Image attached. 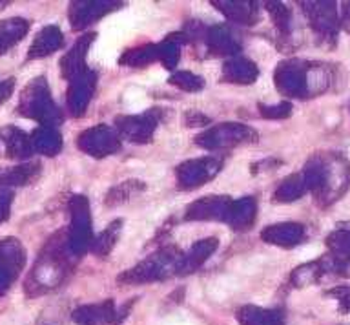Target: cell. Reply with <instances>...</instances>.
I'll use <instances>...</instances> for the list:
<instances>
[{
  "label": "cell",
  "instance_id": "cell-28",
  "mask_svg": "<svg viewBox=\"0 0 350 325\" xmlns=\"http://www.w3.org/2000/svg\"><path fill=\"white\" fill-rule=\"evenodd\" d=\"M38 174V165H22L0 176L2 185H26Z\"/></svg>",
  "mask_w": 350,
  "mask_h": 325
},
{
  "label": "cell",
  "instance_id": "cell-24",
  "mask_svg": "<svg viewBox=\"0 0 350 325\" xmlns=\"http://www.w3.org/2000/svg\"><path fill=\"white\" fill-rule=\"evenodd\" d=\"M159 61V44H144L133 50H128L124 55L120 57V64L124 66L142 68Z\"/></svg>",
  "mask_w": 350,
  "mask_h": 325
},
{
  "label": "cell",
  "instance_id": "cell-31",
  "mask_svg": "<svg viewBox=\"0 0 350 325\" xmlns=\"http://www.w3.org/2000/svg\"><path fill=\"white\" fill-rule=\"evenodd\" d=\"M301 194L299 190V181L297 177H288L281 183V187L275 190V201H290V199H295Z\"/></svg>",
  "mask_w": 350,
  "mask_h": 325
},
{
  "label": "cell",
  "instance_id": "cell-27",
  "mask_svg": "<svg viewBox=\"0 0 350 325\" xmlns=\"http://www.w3.org/2000/svg\"><path fill=\"white\" fill-rule=\"evenodd\" d=\"M120 225H122V221L117 220L113 223H109L108 229L97 237V239H93L92 250L97 256H106V254L111 252V248L115 247V243L119 239V232H120Z\"/></svg>",
  "mask_w": 350,
  "mask_h": 325
},
{
  "label": "cell",
  "instance_id": "cell-25",
  "mask_svg": "<svg viewBox=\"0 0 350 325\" xmlns=\"http://www.w3.org/2000/svg\"><path fill=\"white\" fill-rule=\"evenodd\" d=\"M241 325H283L275 313L259 307H243L237 314Z\"/></svg>",
  "mask_w": 350,
  "mask_h": 325
},
{
  "label": "cell",
  "instance_id": "cell-2",
  "mask_svg": "<svg viewBox=\"0 0 350 325\" xmlns=\"http://www.w3.org/2000/svg\"><path fill=\"white\" fill-rule=\"evenodd\" d=\"M183 254L174 247H164L159 252L148 256L133 269L119 276L120 283H152L168 278L170 274H179Z\"/></svg>",
  "mask_w": 350,
  "mask_h": 325
},
{
  "label": "cell",
  "instance_id": "cell-32",
  "mask_svg": "<svg viewBox=\"0 0 350 325\" xmlns=\"http://www.w3.org/2000/svg\"><path fill=\"white\" fill-rule=\"evenodd\" d=\"M259 110H261V116L267 117V119H283L290 114V105H286V103L275 106L259 105Z\"/></svg>",
  "mask_w": 350,
  "mask_h": 325
},
{
  "label": "cell",
  "instance_id": "cell-10",
  "mask_svg": "<svg viewBox=\"0 0 350 325\" xmlns=\"http://www.w3.org/2000/svg\"><path fill=\"white\" fill-rule=\"evenodd\" d=\"M119 6V2L111 0H82V2H71L70 6V23L73 29H84L90 24L97 23L98 18L113 12Z\"/></svg>",
  "mask_w": 350,
  "mask_h": 325
},
{
  "label": "cell",
  "instance_id": "cell-35",
  "mask_svg": "<svg viewBox=\"0 0 350 325\" xmlns=\"http://www.w3.org/2000/svg\"><path fill=\"white\" fill-rule=\"evenodd\" d=\"M13 86H15V81H13V79H8L4 83H0V105H2L5 99H10L11 92H13Z\"/></svg>",
  "mask_w": 350,
  "mask_h": 325
},
{
  "label": "cell",
  "instance_id": "cell-20",
  "mask_svg": "<svg viewBox=\"0 0 350 325\" xmlns=\"http://www.w3.org/2000/svg\"><path fill=\"white\" fill-rule=\"evenodd\" d=\"M256 212L257 205L254 198L235 199V201H232V207H230L226 223L235 231H246V229H250L254 220H256Z\"/></svg>",
  "mask_w": 350,
  "mask_h": 325
},
{
  "label": "cell",
  "instance_id": "cell-9",
  "mask_svg": "<svg viewBox=\"0 0 350 325\" xmlns=\"http://www.w3.org/2000/svg\"><path fill=\"white\" fill-rule=\"evenodd\" d=\"M232 201L228 196H206L193 201L186 210L188 221H224L228 220Z\"/></svg>",
  "mask_w": 350,
  "mask_h": 325
},
{
  "label": "cell",
  "instance_id": "cell-1",
  "mask_svg": "<svg viewBox=\"0 0 350 325\" xmlns=\"http://www.w3.org/2000/svg\"><path fill=\"white\" fill-rule=\"evenodd\" d=\"M70 256H73V252L68 247V237L57 234L53 239H49L31 276L27 278V289L35 287L37 289L35 294H37V292H46L59 285L71 267Z\"/></svg>",
  "mask_w": 350,
  "mask_h": 325
},
{
  "label": "cell",
  "instance_id": "cell-8",
  "mask_svg": "<svg viewBox=\"0 0 350 325\" xmlns=\"http://www.w3.org/2000/svg\"><path fill=\"white\" fill-rule=\"evenodd\" d=\"M159 125V110H150L139 116H122L115 119V130L120 138L131 143H150Z\"/></svg>",
  "mask_w": 350,
  "mask_h": 325
},
{
  "label": "cell",
  "instance_id": "cell-18",
  "mask_svg": "<svg viewBox=\"0 0 350 325\" xmlns=\"http://www.w3.org/2000/svg\"><path fill=\"white\" fill-rule=\"evenodd\" d=\"M259 75L256 62L245 57H232L230 61L224 62L223 79L228 83L235 84H252Z\"/></svg>",
  "mask_w": 350,
  "mask_h": 325
},
{
  "label": "cell",
  "instance_id": "cell-7",
  "mask_svg": "<svg viewBox=\"0 0 350 325\" xmlns=\"http://www.w3.org/2000/svg\"><path fill=\"white\" fill-rule=\"evenodd\" d=\"M79 148L93 157H106V155L117 154L120 150V135L115 128L108 125H97L84 130L79 135Z\"/></svg>",
  "mask_w": 350,
  "mask_h": 325
},
{
  "label": "cell",
  "instance_id": "cell-11",
  "mask_svg": "<svg viewBox=\"0 0 350 325\" xmlns=\"http://www.w3.org/2000/svg\"><path fill=\"white\" fill-rule=\"evenodd\" d=\"M119 311L115 307L111 300L103 303H92V305H82L75 309L71 318L77 325H119Z\"/></svg>",
  "mask_w": 350,
  "mask_h": 325
},
{
  "label": "cell",
  "instance_id": "cell-34",
  "mask_svg": "<svg viewBox=\"0 0 350 325\" xmlns=\"http://www.w3.org/2000/svg\"><path fill=\"white\" fill-rule=\"evenodd\" d=\"M10 203H11V192L0 190V221H4L10 216Z\"/></svg>",
  "mask_w": 350,
  "mask_h": 325
},
{
  "label": "cell",
  "instance_id": "cell-17",
  "mask_svg": "<svg viewBox=\"0 0 350 325\" xmlns=\"http://www.w3.org/2000/svg\"><path fill=\"white\" fill-rule=\"evenodd\" d=\"M62 44H64V37H62L60 28H57V26H46V28L38 31V35L33 40L29 53H27V59H42V57L51 55Z\"/></svg>",
  "mask_w": 350,
  "mask_h": 325
},
{
  "label": "cell",
  "instance_id": "cell-15",
  "mask_svg": "<svg viewBox=\"0 0 350 325\" xmlns=\"http://www.w3.org/2000/svg\"><path fill=\"white\" fill-rule=\"evenodd\" d=\"M204 39H206L208 50L213 51L215 55H237L241 51V44L228 29V26L208 28Z\"/></svg>",
  "mask_w": 350,
  "mask_h": 325
},
{
  "label": "cell",
  "instance_id": "cell-6",
  "mask_svg": "<svg viewBox=\"0 0 350 325\" xmlns=\"http://www.w3.org/2000/svg\"><path fill=\"white\" fill-rule=\"evenodd\" d=\"M221 166H223V159L217 157V155H208V157L185 161L175 170V174H177V183L185 190H193V188L202 187L204 183L217 176Z\"/></svg>",
  "mask_w": 350,
  "mask_h": 325
},
{
  "label": "cell",
  "instance_id": "cell-23",
  "mask_svg": "<svg viewBox=\"0 0 350 325\" xmlns=\"http://www.w3.org/2000/svg\"><path fill=\"white\" fill-rule=\"evenodd\" d=\"M33 150H37L44 155L59 154L62 148V138L53 127H40L31 135Z\"/></svg>",
  "mask_w": 350,
  "mask_h": 325
},
{
  "label": "cell",
  "instance_id": "cell-5",
  "mask_svg": "<svg viewBox=\"0 0 350 325\" xmlns=\"http://www.w3.org/2000/svg\"><path fill=\"white\" fill-rule=\"evenodd\" d=\"M70 212L71 226L68 232V247L75 256H79L93 245L90 201L84 196H73L70 199Z\"/></svg>",
  "mask_w": 350,
  "mask_h": 325
},
{
  "label": "cell",
  "instance_id": "cell-4",
  "mask_svg": "<svg viewBox=\"0 0 350 325\" xmlns=\"http://www.w3.org/2000/svg\"><path fill=\"white\" fill-rule=\"evenodd\" d=\"M254 141H257L256 130L241 122H223L217 127L208 128L206 132H202L197 138V144L206 150L232 148Z\"/></svg>",
  "mask_w": 350,
  "mask_h": 325
},
{
  "label": "cell",
  "instance_id": "cell-30",
  "mask_svg": "<svg viewBox=\"0 0 350 325\" xmlns=\"http://www.w3.org/2000/svg\"><path fill=\"white\" fill-rule=\"evenodd\" d=\"M265 6H267V12L272 15L275 26H278L281 31H286V29H288V23H290L288 10H286L283 4H278V2H267Z\"/></svg>",
  "mask_w": 350,
  "mask_h": 325
},
{
  "label": "cell",
  "instance_id": "cell-33",
  "mask_svg": "<svg viewBox=\"0 0 350 325\" xmlns=\"http://www.w3.org/2000/svg\"><path fill=\"white\" fill-rule=\"evenodd\" d=\"M16 274L18 272H15V270L8 269V267H0V294L10 287V283L15 280Z\"/></svg>",
  "mask_w": 350,
  "mask_h": 325
},
{
  "label": "cell",
  "instance_id": "cell-12",
  "mask_svg": "<svg viewBox=\"0 0 350 325\" xmlns=\"http://www.w3.org/2000/svg\"><path fill=\"white\" fill-rule=\"evenodd\" d=\"M95 86H97V75L90 70L71 81V86L68 90V106L73 116L81 117L86 112L93 92H95Z\"/></svg>",
  "mask_w": 350,
  "mask_h": 325
},
{
  "label": "cell",
  "instance_id": "cell-19",
  "mask_svg": "<svg viewBox=\"0 0 350 325\" xmlns=\"http://www.w3.org/2000/svg\"><path fill=\"white\" fill-rule=\"evenodd\" d=\"M303 236V229L297 223H279V225H270L261 232L262 242L270 245H279V247H292L299 242Z\"/></svg>",
  "mask_w": 350,
  "mask_h": 325
},
{
  "label": "cell",
  "instance_id": "cell-14",
  "mask_svg": "<svg viewBox=\"0 0 350 325\" xmlns=\"http://www.w3.org/2000/svg\"><path fill=\"white\" fill-rule=\"evenodd\" d=\"M213 6H217V10L223 13L224 17L228 18L230 23L237 24H252L257 23V17H259V8H257L256 2H248V0H215Z\"/></svg>",
  "mask_w": 350,
  "mask_h": 325
},
{
  "label": "cell",
  "instance_id": "cell-22",
  "mask_svg": "<svg viewBox=\"0 0 350 325\" xmlns=\"http://www.w3.org/2000/svg\"><path fill=\"white\" fill-rule=\"evenodd\" d=\"M27 29H29V23L24 18L0 21V53H5L11 46L24 39Z\"/></svg>",
  "mask_w": 350,
  "mask_h": 325
},
{
  "label": "cell",
  "instance_id": "cell-3",
  "mask_svg": "<svg viewBox=\"0 0 350 325\" xmlns=\"http://www.w3.org/2000/svg\"><path fill=\"white\" fill-rule=\"evenodd\" d=\"M18 112L22 116L37 119L42 127H55L62 121V114L49 95L46 79L38 77L31 84H27L21 97Z\"/></svg>",
  "mask_w": 350,
  "mask_h": 325
},
{
  "label": "cell",
  "instance_id": "cell-26",
  "mask_svg": "<svg viewBox=\"0 0 350 325\" xmlns=\"http://www.w3.org/2000/svg\"><path fill=\"white\" fill-rule=\"evenodd\" d=\"M144 190V185L141 181H135V179H128V181H122L119 185H115L111 190L106 196V205L108 207H115V205L126 203L128 199L133 198L137 192Z\"/></svg>",
  "mask_w": 350,
  "mask_h": 325
},
{
  "label": "cell",
  "instance_id": "cell-13",
  "mask_svg": "<svg viewBox=\"0 0 350 325\" xmlns=\"http://www.w3.org/2000/svg\"><path fill=\"white\" fill-rule=\"evenodd\" d=\"M93 40H95V34L84 35L62 57V61H60V73H62V77L68 79V81H73V79H77L79 75L86 72V53Z\"/></svg>",
  "mask_w": 350,
  "mask_h": 325
},
{
  "label": "cell",
  "instance_id": "cell-29",
  "mask_svg": "<svg viewBox=\"0 0 350 325\" xmlns=\"http://www.w3.org/2000/svg\"><path fill=\"white\" fill-rule=\"evenodd\" d=\"M170 84H174V86L185 90V92H199L204 86V81H202V77L191 72H175L170 77Z\"/></svg>",
  "mask_w": 350,
  "mask_h": 325
},
{
  "label": "cell",
  "instance_id": "cell-36",
  "mask_svg": "<svg viewBox=\"0 0 350 325\" xmlns=\"http://www.w3.org/2000/svg\"><path fill=\"white\" fill-rule=\"evenodd\" d=\"M204 122H208V119L204 116H199V114H191V116H188V127H201V125H204Z\"/></svg>",
  "mask_w": 350,
  "mask_h": 325
},
{
  "label": "cell",
  "instance_id": "cell-21",
  "mask_svg": "<svg viewBox=\"0 0 350 325\" xmlns=\"http://www.w3.org/2000/svg\"><path fill=\"white\" fill-rule=\"evenodd\" d=\"M0 138H2V141H4L5 144V155H10V157H18V159L31 155V138H27L26 133L22 132V130H18V128H4V130L0 132Z\"/></svg>",
  "mask_w": 350,
  "mask_h": 325
},
{
  "label": "cell",
  "instance_id": "cell-16",
  "mask_svg": "<svg viewBox=\"0 0 350 325\" xmlns=\"http://www.w3.org/2000/svg\"><path fill=\"white\" fill-rule=\"evenodd\" d=\"M219 247V242L215 237H206V239H199L197 243L191 245V248L186 254H183V261H180L179 274H188L193 272L212 256Z\"/></svg>",
  "mask_w": 350,
  "mask_h": 325
}]
</instances>
